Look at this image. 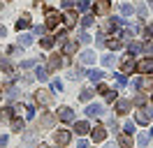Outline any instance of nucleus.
I'll return each instance as SVG.
<instances>
[{"mask_svg":"<svg viewBox=\"0 0 153 148\" xmlns=\"http://www.w3.org/2000/svg\"><path fill=\"white\" fill-rule=\"evenodd\" d=\"M74 130H76V134H79V137H84V134H88V132H91V125H88L86 120H76Z\"/></svg>","mask_w":153,"mask_h":148,"instance_id":"nucleus-16","label":"nucleus"},{"mask_svg":"<svg viewBox=\"0 0 153 148\" xmlns=\"http://www.w3.org/2000/svg\"><path fill=\"white\" fill-rule=\"evenodd\" d=\"M114 63H116L114 56H102V65H105V67H114Z\"/></svg>","mask_w":153,"mask_h":148,"instance_id":"nucleus-33","label":"nucleus"},{"mask_svg":"<svg viewBox=\"0 0 153 148\" xmlns=\"http://www.w3.org/2000/svg\"><path fill=\"white\" fill-rule=\"evenodd\" d=\"M97 92H100V95H107V92H109V86L100 83V86H97Z\"/></svg>","mask_w":153,"mask_h":148,"instance_id":"nucleus-41","label":"nucleus"},{"mask_svg":"<svg viewBox=\"0 0 153 148\" xmlns=\"http://www.w3.org/2000/svg\"><path fill=\"white\" fill-rule=\"evenodd\" d=\"M35 102L42 104V107H49V104L53 102V97H51V92H49V90H37V92H35Z\"/></svg>","mask_w":153,"mask_h":148,"instance_id":"nucleus-5","label":"nucleus"},{"mask_svg":"<svg viewBox=\"0 0 153 148\" xmlns=\"http://www.w3.org/2000/svg\"><path fill=\"white\" fill-rule=\"evenodd\" d=\"M151 118H153V111H149V109H142V111H137V113H134V120H137L139 125H149Z\"/></svg>","mask_w":153,"mask_h":148,"instance_id":"nucleus-6","label":"nucleus"},{"mask_svg":"<svg viewBox=\"0 0 153 148\" xmlns=\"http://www.w3.org/2000/svg\"><path fill=\"white\" fill-rule=\"evenodd\" d=\"M144 37L151 39V37H153V28H144Z\"/></svg>","mask_w":153,"mask_h":148,"instance_id":"nucleus-45","label":"nucleus"},{"mask_svg":"<svg viewBox=\"0 0 153 148\" xmlns=\"http://www.w3.org/2000/svg\"><path fill=\"white\" fill-rule=\"evenodd\" d=\"M0 37H5V28L0 26Z\"/></svg>","mask_w":153,"mask_h":148,"instance_id":"nucleus-52","label":"nucleus"},{"mask_svg":"<svg viewBox=\"0 0 153 148\" xmlns=\"http://www.w3.org/2000/svg\"><path fill=\"white\" fill-rule=\"evenodd\" d=\"M76 49H79V42L70 39V42H65V44H63V53H65V56H72Z\"/></svg>","mask_w":153,"mask_h":148,"instance_id":"nucleus-18","label":"nucleus"},{"mask_svg":"<svg viewBox=\"0 0 153 148\" xmlns=\"http://www.w3.org/2000/svg\"><path fill=\"white\" fill-rule=\"evenodd\" d=\"M88 7H91V2H88V0H81V2H79V9H81V12H86Z\"/></svg>","mask_w":153,"mask_h":148,"instance_id":"nucleus-42","label":"nucleus"},{"mask_svg":"<svg viewBox=\"0 0 153 148\" xmlns=\"http://www.w3.org/2000/svg\"><path fill=\"white\" fill-rule=\"evenodd\" d=\"M79 42H81V44H88V42H91V35H88V33H81V35H79Z\"/></svg>","mask_w":153,"mask_h":148,"instance_id":"nucleus-39","label":"nucleus"},{"mask_svg":"<svg viewBox=\"0 0 153 148\" xmlns=\"http://www.w3.org/2000/svg\"><path fill=\"white\" fill-rule=\"evenodd\" d=\"M0 70H2L5 74H12V70H14V67H12V63L7 60V58H0Z\"/></svg>","mask_w":153,"mask_h":148,"instance_id":"nucleus-24","label":"nucleus"},{"mask_svg":"<svg viewBox=\"0 0 153 148\" xmlns=\"http://www.w3.org/2000/svg\"><path fill=\"white\" fill-rule=\"evenodd\" d=\"M53 120H56L53 113H42V118H39V123H37V130H49L53 125Z\"/></svg>","mask_w":153,"mask_h":148,"instance_id":"nucleus-9","label":"nucleus"},{"mask_svg":"<svg viewBox=\"0 0 153 148\" xmlns=\"http://www.w3.org/2000/svg\"><path fill=\"white\" fill-rule=\"evenodd\" d=\"M76 148H88V144H86V141H79V144H76Z\"/></svg>","mask_w":153,"mask_h":148,"instance_id":"nucleus-51","label":"nucleus"},{"mask_svg":"<svg viewBox=\"0 0 153 148\" xmlns=\"http://www.w3.org/2000/svg\"><path fill=\"white\" fill-rule=\"evenodd\" d=\"M118 146L121 148H132V137H130V134H118Z\"/></svg>","mask_w":153,"mask_h":148,"instance_id":"nucleus-19","label":"nucleus"},{"mask_svg":"<svg viewBox=\"0 0 153 148\" xmlns=\"http://www.w3.org/2000/svg\"><path fill=\"white\" fill-rule=\"evenodd\" d=\"M144 102H146V95H137V97L132 100V104H137V107H142Z\"/></svg>","mask_w":153,"mask_h":148,"instance_id":"nucleus-38","label":"nucleus"},{"mask_svg":"<svg viewBox=\"0 0 153 148\" xmlns=\"http://www.w3.org/2000/svg\"><path fill=\"white\" fill-rule=\"evenodd\" d=\"M26 28H30V16H28V14H23V16L16 21V30H19V33H21V30H26Z\"/></svg>","mask_w":153,"mask_h":148,"instance_id":"nucleus-21","label":"nucleus"},{"mask_svg":"<svg viewBox=\"0 0 153 148\" xmlns=\"http://www.w3.org/2000/svg\"><path fill=\"white\" fill-rule=\"evenodd\" d=\"M28 44H33V35H30V33H23V35L19 37V46H28Z\"/></svg>","mask_w":153,"mask_h":148,"instance_id":"nucleus-25","label":"nucleus"},{"mask_svg":"<svg viewBox=\"0 0 153 148\" xmlns=\"http://www.w3.org/2000/svg\"><path fill=\"white\" fill-rule=\"evenodd\" d=\"M23 130H26V123H23V120H21L19 116H14V118H12V132H16V134H21Z\"/></svg>","mask_w":153,"mask_h":148,"instance_id":"nucleus-17","label":"nucleus"},{"mask_svg":"<svg viewBox=\"0 0 153 148\" xmlns=\"http://www.w3.org/2000/svg\"><path fill=\"white\" fill-rule=\"evenodd\" d=\"M26 118H35V107H28V109H26Z\"/></svg>","mask_w":153,"mask_h":148,"instance_id":"nucleus-43","label":"nucleus"},{"mask_svg":"<svg viewBox=\"0 0 153 148\" xmlns=\"http://www.w3.org/2000/svg\"><path fill=\"white\" fill-rule=\"evenodd\" d=\"M109 9H111V0H95V7H93L95 16H105L109 14Z\"/></svg>","mask_w":153,"mask_h":148,"instance_id":"nucleus-2","label":"nucleus"},{"mask_svg":"<svg viewBox=\"0 0 153 148\" xmlns=\"http://www.w3.org/2000/svg\"><path fill=\"white\" fill-rule=\"evenodd\" d=\"M44 30H47V26H35V35H42Z\"/></svg>","mask_w":153,"mask_h":148,"instance_id":"nucleus-46","label":"nucleus"},{"mask_svg":"<svg viewBox=\"0 0 153 148\" xmlns=\"http://www.w3.org/2000/svg\"><path fill=\"white\" fill-rule=\"evenodd\" d=\"M107 46H109V49H121V46H123V42H121V39H107Z\"/></svg>","mask_w":153,"mask_h":148,"instance_id":"nucleus-32","label":"nucleus"},{"mask_svg":"<svg viewBox=\"0 0 153 148\" xmlns=\"http://www.w3.org/2000/svg\"><path fill=\"white\" fill-rule=\"evenodd\" d=\"M37 65V60H23L21 63V70H28V67H35Z\"/></svg>","mask_w":153,"mask_h":148,"instance_id":"nucleus-37","label":"nucleus"},{"mask_svg":"<svg viewBox=\"0 0 153 148\" xmlns=\"http://www.w3.org/2000/svg\"><path fill=\"white\" fill-rule=\"evenodd\" d=\"M132 86H134V88H144V90H151V88H153V79H149V76H142V79H137Z\"/></svg>","mask_w":153,"mask_h":148,"instance_id":"nucleus-13","label":"nucleus"},{"mask_svg":"<svg viewBox=\"0 0 153 148\" xmlns=\"http://www.w3.org/2000/svg\"><path fill=\"white\" fill-rule=\"evenodd\" d=\"M63 7H65V9H72V7H74V0H63Z\"/></svg>","mask_w":153,"mask_h":148,"instance_id":"nucleus-44","label":"nucleus"},{"mask_svg":"<svg viewBox=\"0 0 153 148\" xmlns=\"http://www.w3.org/2000/svg\"><path fill=\"white\" fill-rule=\"evenodd\" d=\"M134 65H137V63H134L132 58H125L123 65H121V72H123V74H130V72L134 70Z\"/></svg>","mask_w":153,"mask_h":148,"instance_id":"nucleus-20","label":"nucleus"},{"mask_svg":"<svg viewBox=\"0 0 153 148\" xmlns=\"http://www.w3.org/2000/svg\"><path fill=\"white\" fill-rule=\"evenodd\" d=\"M130 107H132L130 100H116V113H121V116H125L130 111Z\"/></svg>","mask_w":153,"mask_h":148,"instance_id":"nucleus-10","label":"nucleus"},{"mask_svg":"<svg viewBox=\"0 0 153 148\" xmlns=\"http://www.w3.org/2000/svg\"><path fill=\"white\" fill-rule=\"evenodd\" d=\"M107 148H114V146H107Z\"/></svg>","mask_w":153,"mask_h":148,"instance_id":"nucleus-56","label":"nucleus"},{"mask_svg":"<svg viewBox=\"0 0 153 148\" xmlns=\"http://www.w3.org/2000/svg\"><path fill=\"white\" fill-rule=\"evenodd\" d=\"M149 137H153V127H151V130H149Z\"/></svg>","mask_w":153,"mask_h":148,"instance_id":"nucleus-53","label":"nucleus"},{"mask_svg":"<svg viewBox=\"0 0 153 148\" xmlns=\"http://www.w3.org/2000/svg\"><path fill=\"white\" fill-rule=\"evenodd\" d=\"M0 100H2V92H0Z\"/></svg>","mask_w":153,"mask_h":148,"instance_id":"nucleus-55","label":"nucleus"},{"mask_svg":"<svg viewBox=\"0 0 153 148\" xmlns=\"http://www.w3.org/2000/svg\"><path fill=\"white\" fill-rule=\"evenodd\" d=\"M93 21H95V16H93V14H84V16H81V26L88 28V26H93Z\"/></svg>","mask_w":153,"mask_h":148,"instance_id":"nucleus-26","label":"nucleus"},{"mask_svg":"<svg viewBox=\"0 0 153 148\" xmlns=\"http://www.w3.org/2000/svg\"><path fill=\"white\" fill-rule=\"evenodd\" d=\"M56 44V37H42V39H39V46H42V49H51V46Z\"/></svg>","mask_w":153,"mask_h":148,"instance_id":"nucleus-23","label":"nucleus"},{"mask_svg":"<svg viewBox=\"0 0 153 148\" xmlns=\"http://www.w3.org/2000/svg\"><path fill=\"white\" fill-rule=\"evenodd\" d=\"M21 111H26V107H23V104H16V107H14V113H21Z\"/></svg>","mask_w":153,"mask_h":148,"instance_id":"nucleus-49","label":"nucleus"},{"mask_svg":"<svg viewBox=\"0 0 153 148\" xmlns=\"http://www.w3.org/2000/svg\"><path fill=\"white\" fill-rule=\"evenodd\" d=\"M151 51H153V44H151Z\"/></svg>","mask_w":153,"mask_h":148,"instance_id":"nucleus-57","label":"nucleus"},{"mask_svg":"<svg viewBox=\"0 0 153 148\" xmlns=\"http://www.w3.org/2000/svg\"><path fill=\"white\" fill-rule=\"evenodd\" d=\"M121 12H123L125 16H130V14H132V5H123V7H121Z\"/></svg>","mask_w":153,"mask_h":148,"instance_id":"nucleus-40","label":"nucleus"},{"mask_svg":"<svg viewBox=\"0 0 153 148\" xmlns=\"http://www.w3.org/2000/svg\"><path fill=\"white\" fill-rule=\"evenodd\" d=\"M60 67H63V58L51 56V58H49V63H47V70H49V72H56V70H60Z\"/></svg>","mask_w":153,"mask_h":148,"instance_id":"nucleus-11","label":"nucleus"},{"mask_svg":"<svg viewBox=\"0 0 153 148\" xmlns=\"http://www.w3.org/2000/svg\"><path fill=\"white\" fill-rule=\"evenodd\" d=\"M81 76H84V70H81V67H74V70H72V74H70V79H72V81H79Z\"/></svg>","mask_w":153,"mask_h":148,"instance_id":"nucleus-29","label":"nucleus"},{"mask_svg":"<svg viewBox=\"0 0 153 148\" xmlns=\"http://www.w3.org/2000/svg\"><path fill=\"white\" fill-rule=\"evenodd\" d=\"M137 146H139V148L149 146V134H139V137H137Z\"/></svg>","mask_w":153,"mask_h":148,"instance_id":"nucleus-31","label":"nucleus"},{"mask_svg":"<svg viewBox=\"0 0 153 148\" xmlns=\"http://www.w3.org/2000/svg\"><path fill=\"white\" fill-rule=\"evenodd\" d=\"M74 23H76V14H74V12H67V16H65V26H67V28H72Z\"/></svg>","mask_w":153,"mask_h":148,"instance_id":"nucleus-28","label":"nucleus"},{"mask_svg":"<svg viewBox=\"0 0 153 148\" xmlns=\"http://www.w3.org/2000/svg\"><path fill=\"white\" fill-rule=\"evenodd\" d=\"M88 76H91V81H93V83H100V81H102V76H105V72H102V70H91Z\"/></svg>","mask_w":153,"mask_h":148,"instance_id":"nucleus-22","label":"nucleus"},{"mask_svg":"<svg viewBox=\"0 0 153 148\" xmlns=\"http://www.w3.org/2000/svg\"><path fill=\"white\" fill-rule=\"evenodd\" d=\"M53 141H56L58 146H67V144L72 141V134H70L67 130H58L56 134H53Z\"/></svg>","mask_w":153,"mask_h":148,"instance_id":"nucleus-4","label":"nucleus"},{"mask_svg":"<svg viewBox=\"0 0 153 148\" xmlns=\"http://www.w3.org/2000/svg\"><path fill=\"white\" fill-rule=\"evenodd\" d=\"M79 60H81L84 65H93V63H95V51H91V49H86L84 53L79 56Z\"/></svg>","mask_w":153,"mask_h":148,"instance_id":"nucleus-14","label":"nucleus"},{"mask_svg":"<svg viewBox=\"0 0 153 148\" xmlns=\"http://www.w3.org/2000/svg\"><path fill=\"white\" fill-rule=\"evenodd\" d=\"M60 14L58 12H53V9H47V28L49 30H56L58 26H60Z\"/></svg>","mask_w":153,"mask_h":148,"instance_id":"nucleus-1","label":"nucleus"},{"mask_svg":"<svg viewBox=\"0 0 153 148\" xmlns=\"http://www.w3.org/2000/svg\"><path fill=\"white\" fill-rule=\"evenodd\" d=\"M91 137H93L95 144H100V141H105V139H107V130L102 127V125H95V127H91Z\"/></svg>","mask_w":153,"mask_h":148,"instance_id":"nucleus-8","label":"nucleus"},{"mask_svg":"<svg viewBox=\"0 0 153 148\" xmlns=\"http://www.w3.org/2000/svg\"><path fill=\"white\" fill-rule=\"evenodd\" d=\"M105 109H102V104H88L86 107V116L88 118H93V116H102Z\"/></svg>","mask_w":153,"mask_h":148,"instance_id":"nucleus-12","label":"nucleus"},{"mask_svg":"<svg viewBox=\"0 0 153 148\" xmlns=\"http://www.w3.org/2000/svg\"><path fill=\"white\" fill-rule=\"evenodd\" d=\"M49 70L47 67H44V65H37V67H35V79H39V81H49Z\"/></svg>","mask_w":153,"mask_h":148,"instance_id":"nucleus-15","label":"nucleus"},{"mask_svg":"<svg viewBox=\"0 0 153 148\" xmlns=\"http://www.w3.org/2000/svg\"><path fill=\"white\" fill-rule=\"evenodd\" d=\"M137 14H139V16H146V7H144V5H142V7H137Z\"/></svg>","mask_w":153,"mask_h":148,"instance_id":"nucleus-48","label":"nucleus"},{"mask_svg":"<svg viewBox=\"0 0 153 148\" xmlns=\"http://www.w3.org/2000/svg\"><path fill=\"white\" fill-rule=\"evenodd\" d=\"M134 70L139 74H149V72H153V60L151 58H144V60H139V63L134 65Z\"/></svg>","mask_w":153,"mask_h":148,"instance_id":"nucleus-7","label":"nucleus"},{"mask_svg":"<svg viewBox=\"0 0 153 148\" xmlns=\"http://www.w3.org/2000/svg\"><path fill=\"white\" fill-rule=\"evenodd\" d=\"M139 51H144V46L137 44V42H132V44L128 46V53H130V56H132V53H139Z\"/></svg>","mask_w":153,"mask_h":148,"instance_id":"nucleus-30","label":"nucleus"},{"mask_svg":"<svg viewBox=\"0 0 153 148\" xmlns=\"http://www.w3.org/2000/svg\"><path fill=\"white\" fill-rule=\"evenodd\" d=\"M51 90L60 92V90H63V81H60V79H53V81H51Z\"/></svg>","mask_w":153,"mask_h":148,"instance_id":"nucleus-34","label":"nucleus"},{"mask_svg":"<svg viewBox=\"0 0 153 148\" xmlns=\"http://www.w3.org/2000/svg\"><path fill=\"white\" fill-rule=\"evenodd\" d=\"M116 83H118V86H125V83H128V76H125L123 72H121V74H116Z\"/></svg>","mask_w":153,"mask_h":148,"instance_id":"nucleus-36","label":"nucleus"},{"mask_svg":"<svg viewBox=\"0 0 153 148\" xmlns=\"http://www.w3.org/2000/svg\"><path fill=\"white\" fill-rule=\"evenodd\" d=\"M56 118H60L63 123H74V113H72V109H70V107H58Z\"/></svg>","mask_w":153,"mask_h":148,"instance_id":"nucleus-3","label":"nucleus"},{"mask_svg":"<svg viewBox=\"0 0 153 148\" xmlns=\"http://www.w3.org/2000/svg\"><path fill=\"white\" fill-rule=\"evenodd\" d=\"M0 146H7V137L5 134H0Z\"/></svg>","mask_w":153,"mask_h":148,"instance_id":"nucleus-50","label":"nucleus"},{"mask_svg":"<svg viewBox=\"0 0 153 148\" xmlns=\"http://www.w3.org/2000/svg\"><path fill=\"white\" fill-rule=\"evenodd\" d=\"M37 148H49V146H44V144H39V146H37Z\"/></svg>","mask_w":153,"mask_h":148,"instance_id":"nucleus-54","label":"nucleus"},{"mask_svg":"<svg viewBox=\"0 0 153 148\" xmlns=\"http://www.w3.org/2000/svg\"><path fill=\"white\" fill-rule=\"evenodd\" d=\"M91 97H93V88H84L81 95H79V100H81V102H88Z\"/></svg>","mask_w":153,"mask_h":148,"instance_id":"nucleus-27","label":"nucleus"},{"mask_svg":"<svg viewBox=\"0 0 153 148\" xmlns=\"http://www.w3.org/2000/svg\"><path fill=\"white\" fill-rule=\"evenodd\" d=\"M123 130H125V134H134V123H132V120H128Z\"/></svg>","mask_w":153,"mask_h":148,"instance_id":"nucleus-35","label":"nucleus"},{"mask_svg":"<svg viewBox=\"0 0 153 148\" xmlns=\"http://www.w3.org/2000/svg\"><path fill=\"white\" fill-rule=\"evenodd\" d=\"M107 44V39H105V35H100L97 37V46H105Z\"/></svg>","mask_w":153,"mask_h":148,"instance_id":"nucleus-47","label":"nucleus"}]
</instances>
